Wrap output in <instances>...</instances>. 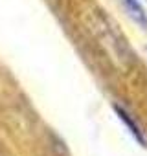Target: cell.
Returning a JSON list of instances; mask_svg holds the SVG:
<instances>
[{"label":"cell","instance_id":"obj_2","mask_svg":"<svg viewBox=\"0 0 147 156\" xmlns=\"http://www.w3.org/2000/svg\"><path fill=\"white\" fill-rule=\"evenodd\" d=\"M121 4L125 6V9H127V13L140 24V26H143V28H147V17H145V11H143V8L138 4V0H121Z\"/></svg>","mask_w":147,"mask_h":156},{"label":"cell","instance_id":"obj_1","mask_svg":"<svg viewBox=\"0 0 147 156\" xmlns=\"http://www.w3.org/2000/svg\"><path fill=\"white\" fill-rule=\"evenodd\" d=\"M114 110H116L118 118H120V119L123 121V125H125V127L129 129V132H131V134H132V136L136 138V141H138L140 145H143V147H145V145H147V141H145V138H143V134H142L140 127H138V125H136V123L132 121V118H131V116H129V114H127V112H125V110L121 108V107H118V105L114 107Z\"/></svg>","mask_w":147,"mask_h":156}]
</instances>
